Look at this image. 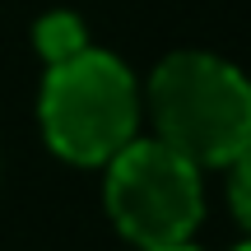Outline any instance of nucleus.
Here are the masks:
<instances>
[{
    "label": "nucleus",
    "mask_w": 251,
    "mask_h": 251,
    "mask_svg": "<svg viewBox=\"0 0 251 251\" xmlns=\"http://www.w3.org/2000/svg\"><path fill=\"white\" fill-rule=\"evenodd\" d=\"M144 251H196V247H186V242H172V247H144Z\"/></svg>",
    "instance_id": "6"
},
{
    "label": "nucleus",
    "mask_w": 251,
    "mask_h": 251,
    "mask_svg": "<svg viewBox=\"0 0 251 251\" xmlns=\"http://www.w3.org/2000/svg\"><path fill=\"white\" fill-rule=\"evenodd\" d=\"M37 112H42L47 144L61 158L93 168L135 140L140 89L117 56L84 47V51L47 65Z\"/></svg>",
    "instance_id": "2"
},
{
    "label": "nucleus",
    "mask_w": 251,
    "mask_h": 251,
    "mask_svg": "<svg viewBox=\"0 0 251 251\" xmlns=\"http://www.w3.org/2000/svg\"><path fill=\"white\" fill-rule=\"evenodd\" d=\"M200 168L163 140H130L107 158V214L130 242H186L200 224Z\"/></svg>",
    "instance_id": "3"
},
{
    "label": "nucleus",
    "mask_w": 251,
    "mask_h": 251,
    "mask_svg": "<svg viewBox=\"0 0 251 251\" xmlns=\"http://www.w3.org/2000/svg\"><path fill=\"white\" fill-rule=\"evenodd\" d=\"M228 168H233V177H228V200H233L242 228L251 233V149H242Z\"/></svg>",
    "instance_id": "5"
},
{
    "label": "nucleus",
    "mask_w": 251,
    "mask_h": 251,
    "mask_svg": "<svg viewBox=\"0 0 251 251\" xmlns=\"http://www.w3.org/2000/svg\"><path fill=\"white\" fill-rule=\"evenodd\" d=\"M33 42H37V51L47 56V65H56V61H65V56H75V51L89 47V42H84L79 14H47L42 24H37Z\"/></svg>",
    "instance_id": "4"
},
{
    "label": "nucleus",
    "mask_w": 251,
    "mask_h": 251,
    "mask_svg": "<svg viewBox=\"0 0 251 251\" xmlns=\"http://www.w3.org/2000/svg\"><path fill=\"white\" fill-rule=\"evenodd\" d=\"M237 251H251V242H242V247H237Z\"/></svg>",
    "instance_id": "7"
},
{
    "label": "nucleus",
    "mask_w": 251,
    "mask_h": 251,
    "mask_svg": "<svg viewBox=\"0 0 251 251\" xmlns=\"http://www.w3.org/2000/svg\"><path fill=\"white\" fill-rule=\"evenodd\" d=\"M149 117L196 168H228L251 149V84L209 51H172L149 79Z\"/></svg>",
    "instance_id": "1"
}]
</instances>
